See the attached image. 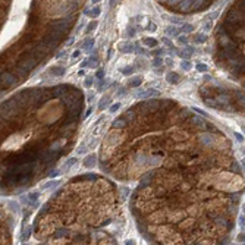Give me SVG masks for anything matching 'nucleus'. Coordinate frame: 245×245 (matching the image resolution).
Wrapping results in <instances>:
<instances>
[{
  "label": "nucleus",
  "mask_w": 245,
  "mask_h": 245,
  "mask_svg": "<svg viewBox=\"0 0 245 245\" xmlns=\"http://www.w3.org/2000/svg\"><path fill=\"white\" fill-rule=\"evenodd\" d=\"M166 34L169 35V37H178L179 31H178L176 27H169V28H166Z\"/></svg>",
  "instance_id": "obj_4"
},
{
  "label": "nucleus",
  "mask_w": 245,
  "mask_h": 245,
  "mask_svg": "<svg viewBox=\"0 0 245 245\" xmlns=\"http://www.w3.org/2000/svg\"><path fill=\"white\" fill-rule=\"evenodd\" d=\"M163 41H165V43H166L167 46H172V43H170V41H169V40H167V38H163Z\"/></svg>",
  "instance_id": "obj_30"
},
{
  "label": "nucleus",
  "mask_w": 245,
  "mask_h": 245,
  "mask_svg": "<svg viewBox=\"0 0 245 245\" xmlns=\"http://www.w3.org/2000/svg\"><path fill=\"white\" fill-rule=\"evenodd\" d=\"M236 138H238V141H242V137H241L239 134H236Z\"/></svg>",
  "instance_id": "obj_31"
},
{
  "label": "nucleus",
  "mask_w": 245,
  "mask_h": 245,
  "mask_svg": "<svg viewBox=\"0 0 245 245\" xmlns=\"http://www.w3.org/2000/svg\"><path fill=\"white\" fill-rule=\"evenodd\" d=\"M204 41H207V35H203V34H197L195 43H204Z\"/></svg>",
  "instance_id": "obj_15"
},
{
  "label": "nucleus",
  "mask_w": 245,
  "mask_h": 245,
  "mask_svg": "<svg viewBox=\"0 0 245 245\" xmlns=\"http://www.w3.org/2000/svg\"><path fill=\"white\" fill-rule=\"evenodd\" d=\"M207 69H209V66H207L206 63H197V71H200V72H207Z\"/></svg>",
  "instance_id": "obj_16"
},
{
  "label": "nucleus",
  "mask_w": 245,
  "mask_h": 245,
  "mask_svg": "<svg viewBox=\"0 0 245 245\" xmlns=\"http://www.w3.org/2000/svg\"><path fill=\"white\" fill-rule=\"evenodd\" d=\"M121 50H122V52H125V53H131V52L134 50V47L129 44V43H125V44L121 46Z\"/></svg>",
  "instance_id": "obj_8"
},
{
  "label": "nucleus",
  "mask_w": 245,
  "mask_h": 245,
  "mask_svg": "<svg viewBox=\"0 0 245 245\" xmlns=\"http://www.w3.org/2000/svg\"><path fill=\"white\" fill-rule=\"evenodd\" d=\"M132 71H134V68H128V69H122V72H123V74H126V75H129V74H131Z\"/></svg>",
  "instance_id": "obj_25"
},
{
  "label": "nucleus",
  "mask_w": 245,
  "mask_h": 245,
  "mask_svg": "<svg viewBox=\"0 0 245 245\" xmlns=\"http://www.w3.org/2000/svg\"><path fill=\"white\" fill-rule=\"evenodd\" d=\"M162 63H163V60H162V59H159V56H157L156 59H154V62H153V65H154V66H159V65H162Z\"/></svg>",
  "instance_id": "obj_22"
},
{
  "label": "nucleus",
  "mask_w": 245,
  "mask_h": 245,
  "mask_svg": "<svg viewBox=\"0 0 245 245\" xmlns=\"http://www.w3.org/2000/svg\"><path fill=\"white\" fill-rule=\"evenodd\" d=\"M79 55H81V50H75V52L72 53V57H74V59H77V57H79Z\"/></svg>",
  "instance_id": "obj_26"
},
{
  "label": "nucleus",
  "mask_w": 245,
  "mask_h": 245,
  "mask_svg": "<svg viewBox=\"0 0 245 245\" xmlns=\"http://www.w3.org/2000/svg\"><path fill=\"white\" fill-rule=\"evenodd\" d=\"M191 53H192V49H187V50H182L181 52V57L182 59H190V56H191Z\"/></svg>",
  "instance_id": "obj_10"
},
{
  "label": "nucleus",
  "mask_w": 245,
  "mask_h": 245,
  "mask_svg": "<svg viewBox=\"0 0 245 245\" xmlns=\"http://www.w3.org/2000/svg\"><path fill=\"white\" fill-rule=\"evenodd\" d=\"M160 2H165V0H160Z\"/></svg>",
  "instance_id": "obj_33"
},
{
  "label": "nucleus",
  "mask_w": 245,
  "mask_h": 245,
  "mask_svg": "<svg viewBox=\"0 0 245 245\" xmlns=\"http://www.w3.org/2000/svg\"><path fill=\"white\" fill-rule=\"evenodd\" d=\"M167 3H169V5H178L179 0H167Z\"/></svg>",
  "instance_id": "obj_28"
},
{
  "label": "nucleus",
  "mask_w": 245,
  "mask_h": 245,
  "mask_svg": "<svg viewBox=\"0 0 245 245\" xmlns=\"http://www.w3.org/2000/svg\"><path fill=\"white\" fill-rule=\"evenodd\" d=\"M143 43H144L147 47L153 49V47H156V46H157V40H156V38H144V40H143Z\"/></svg>",
  "instance_id": "obj_5"
},
{
  "label": "nucleus",
  "mask_w": 245,
  "mask_h": 245,
  "mask_svg": "<svg viewBox=\"0 0 245 245\" xmlns=\"http://www.w3.org/2000/svg\"><path fill=\"white\" fill-rule=\"evenodd\" d=\"M181 66H182V69H185V71H190V69H191V63L188 62V60H185V62H182V65H181Z\"/></svg>",
  "instance_id": "obj_21"
},
{
  "label": "nucleus",
  "mask_w": 245,
  "mask_h": 245,
  "mask_svg": "<svg viewBox=\"0 0 245 245\" xmlns=\"http://www.w3.org/2000/svg\"><path fill=\"white\" fill-rule=\"evenodd\" d=\"M93 82H94V81H93V77H87L85 81H84V87H85V88H91V87H93Z\"/></svg>",
  "instance_id": "obj_12"
},
{
  "label": "nucleus",
  "mask_w": 245,
  "mask_h": 245,
  "mask_svg": "<svg viewBox=\"0 0 245 245\" xmlns=\"http://www.w3.org/2000/svg\"><path fill=\"white\" fill-rule=\"evenodd\" d=\"M178 6L181 11H188L191 6H192V0H182V2L178 3Z\"/></svg>",
  "instance_id": "obj_3"
},
{
  "label": "nucleus",
  "mask_w": 245,
  "mask_h": 245,
  "mask_svg": "<svg viewBox=\"0 0 245 245\" xmlns=\"http://www.w3.org/2000/svg\"><path fill=\"white\" fill-rule=\"evenodd\" d=\"M75 162H77V159H75V157H72V159H69V162H68V163H65V166H63V169H66V170H68V169H69V167L72 166V165H75Z\"/></svg>",
  "instance_id": "obj_18"
},
{
  "label": "nucleus",
  "mask_w": 245,
  "mask_h": 245,
  "mask_svg": "<svg viewBox=\"0 0 245 245\" xmlns=\"http://www.w3.org/2000/svg\"><path fill=\"white\" fill-rule=\"evenodd\" d=\"M178 41L181 43V44L185 46L187 44V37H182V35H181V37H178Z\"/></svg>",
  "instance_id": "obj_23"
},
{
  "label": "nucleus",
  "mask_w": 245,
  "mask_h": 245,
  "mask_svg": "<svg viewBox=\"0 0 245 245\" xmlns=\"http://www.w3.org/2000/svg\"><path fill=\"white\" fill-rule=\"evenodd\" d=\"M103 77H104V72H103V71H97V78L103 79Z\"/></svg>",
  "instance_id": "obj_27"
},
{
  "label": "nucleus",
  "mask_w": 245,
  "mask_h": 245,
  "mask_svg": "<svg viewBox=\"0 0 245 245\" xmlns=\"http://www.w3.org/2000/svg\"><path fill=\"white\" fill-rule=\"evenodd\" d=\"M94 160H96V156H94V154H91V156L87 157V159H85V162H84L85 167H93V166H94Z\"/></svg>",
  "instance_id": "obj_6"
},
{
  "label": "nucleus",
  "mask_w": 245,
  "mask_h": 245,
  "mask_svg": "<svg viewBox=\"0 0 245 245\" xmlns=\"http://www.w3.org/2000/svg\"><path fill=\"white\" fill-rule=\"evenodd\" d=\"M203 2H204V0H195V2H192V6H194V8H198Z\"/></svg>",
  "instance_id": "obj_24"
},
{
  "label": "nucleus",
  "mask_w": 245,
  "mask_h": 245,
  "mask_svg": "<svg viewBox=\"0 0 245 245\" xmlns=\"http://www.w3.org/2000/svg\"><path fill=\"white\" fill-rule=\"evenodd\" d=\"M126 123V121H125V118H121V119H118V121H115V123H113V126H116V128H122L123 125Z\"/></svg>",
  "instance_id": "obj_13"
},
{
  "label": "nucleus",
  "mask_w": 245,
  "mask_h": 245,
  "mask_svg": "<svg viewBox=\"0 0 245 245\" xmlns=\"http://www.w3.org/2000/svg\"><path fill=\"white\" fill-rule=\"evenodd\" d=\"M100 13H101V9L99 8V6H94L93 9H90V11L87 9V11H85V15H90L91 18H97Z\"/></svg>",
  "instance_id": "obj_2"
},
{
  "label": "nucleus",
  "mask_w": 245,
  "mask_h": 245,
  "mask_svg": "<svg viewBox=\"0 0 245 245\" xmlns=\"http://www.w3.org/2000/svg\"><path fill=\"white\" fill-rule=\"evenodd\" d=\"M166 79H167V82H170V84H179L181 82V77H179L176 72H167Z\"/></svg>",
  "instance_id": "obj_1"
},
{
  "label": "nucleus",
  "mask_w": 245,
  "mask_h": 245,
  "mask_svg": "<svg viewBox=\"0 0 245 245\" xmlns=\"http://www.w3.org/2000/svg\"><path fill=\"white\" fill-rule=\"evenodd\" d=\"M93 46H94V40H93V38H90V40H85V41H84V50L90 52V50L93 49Z\"/></svg>",
  "instance_id": "obj_7"
},
{
  "label": "nucleus",
  "mask_w": 245,
  "mask_h": 245,
  "mask_svg": "<svg viewBox=\"0 0 245 245\" xmlns=\"http://www.w3.org/2000/svg\"><path fill=\"white\" fill-rule=\"evenodd\" d=\"M159 93L157 91H144L143 94H140V97H153V96H157Z\"/></svg>",
  "instance_id": "obj_14"
},
{
  "label": "nucleus",
  "mask_w": 245,
  "mask_h": 245,
  "mask_svg": "<svg viewBox=\"0 0 245 245\" xmlns=\"http://www.w3.org/2000/svg\"><path fill=\"white\" fill-rule=\"evenodd\" d=\"M99 2H100V0H93V3H99Z\"/></svg>",
  "instance_id": "obj_32"
},
{
  "label": "nucleus",
  "mask_w": 245,
  "mask_h": 245,
  "mask_svg": "<svg viewBox=\"0 0 245 245\" xmlns=\"http://www.w3.org/2000/svg\"><path fill=\"white\" fill-rule=\"evenodd\" d=\"M52 72H53L55 75H62V74L65 72V68H59V69H55V68H53V69H52Z\"/></svg>",
  "instance_id": "obj_20"
},
{
  "label": "nucleus",
  "mask_w": 245,
  "mask_h": 245,
  "mask_svg": "<svg viewBox=\"0 0 245 245\" xmlns=\"http://www.w3.org/2000/svg\"><path fill=\"white\" fill-rule=\"evenodd\" d=\"M181 30H182V33H192L194 31V27L191 24H184Z\"/></svg>",
  "instance_id": "obj_9"
},
{
  "label": "nucleus",
  "mask_w": 245,
  "mask_h": 245,
  "mask_svg": "<svg viewBox=\"0 0 245 245\" xmlns=\"http://www.w3.org/2000/svg\"><path fill=\"white\" fill-rule=\"evenodd\" d=\"M160 55H163V50H162V49H160V50H157V52H156V56H160Z\"/></svg>",
  "instance_id": "obj_29"
},
{
  "label": "nucleus",
  "mask_w": 245,
  "mask_h": 245,
  "mask_svg": "<svg viewBox=\"0 0 245 245\" xmlns=\"http://www.w3.org/2000/svg\"><path fill=\"white\" fill-rule=\"evenodd\" d=\"M119 109H121V103H115V104H112V106H110V109H109V110H110L112 113H116Z\"/></svg>",
  "instance_id": "obj_17"
},
{
  "label": "nucleus",
  "mask_w": 245,
  "mask_h": 245,
  "mask_svg": "<svg viewBox=\"0 0 245 245\" xmlns=\"http://www.w3.org/2000/svg\"><path fill=\"white\" fill-rule=\"evenodd\" d=\"M143 82V79H141V77H137V79H134L131 84H129V87H137V85H140Z\"/></svg>",
  "instance_id": "obj_19"
},
{
  "label": "nucleus",
  "mask_w": 245,
  "mask_h": 245,
  "mask_svg": "<svg viewBox=\"0 0 245 245\" xmlns=\"http://www.w3.org/2000/svg\"><path fill=\"white\" fill-rule=\"evenodd\" d=\"M97 27H99V22H97V21H93V22H90L88 27H87V33H91V31H94Z\"/></svg>",
  "instance_id": "obj_11"
}]
</instances>
